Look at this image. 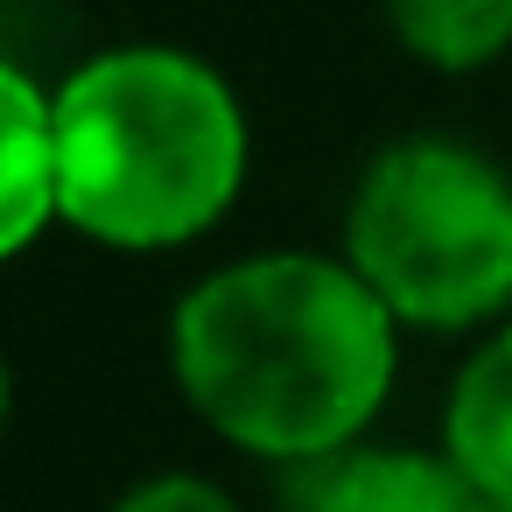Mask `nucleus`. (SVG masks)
<instances>
[{"instance_id": "2", "label": "nucleus", "mask_w": 512, "mask_h": 512, "mask_svg": "<svg viewBox=\"0 0 512 512\" xmlns=\"http://www.w3.org/2000/svg\"><path fill=\"white\" fill-rule=\"evenodd\" d=\"M64 232L127 260L204 246L246 197L239 85L183 43H106L57 78Z\"/></svg>"}, {"instance_id": "1", "label": "nucleus", "mask_w": 512, "mask_h": 512, "mask_svg": "<svg viewBox=\"0 0 512 512\" xmlns=\"http://www.w3.org/2000/svg\"><path fill=\"white\" fill-rule=\"evenodd\" d=\"M400 323L344 253L260 246L204 267L162 323L183 407L225 449L302 470L379 435L400 386Z\"/></svg>"}, {"instance_id": "5", "label": "nucleus", "mask_w": 512, "mask_h": 512, "mask_svg": "<svg viewBox=\"0 0 512 512\" xmlns=\"http://www.w3.org/2000/svg\"><path fill=\"white\" fill-rule=\"evenodd\" d=\"M64 232V148H57V85L29 64L0 71V253L22 260Z\"/></svg>"}, {"instance_id": "7", "label": "nucleus", "mask_w": 512, "mask_h": 512, "mask_svg": "<svg viewBox=\"0 0 512 512\" xmlns=\"http://www.w3.org/2000/svg\"><path fill=\"white\" fill-rule=\"evenodd\" d=\"M379 15L435 78H477L512 57V0H379Z\"/></svg>"}, {"instance_id": "8", "label": "nucleus", "mask_w": 512, "mask_h": 512, "mask_svg": "<svg viewBox=\"0 0 512 512\" xmlns=\"http://www.w3.org/2000/svg\"><path fill=\"white\" fill-rule=\"evenodd\" d=\"M106 512H246V505L204 470H148L127 491H113Z\"/></svg>"}, {"instance_id": "6", "label": "nucleus", "mask_w": 512, "mask_h": 512, "mask_svg": "<svg viewBox=\"0 0 512 512\" xmlns=\"http://www.w3.org/2000/svg\"><path fill=\"white\" fill-rule=\"evenodd\" d=\"M435 442L498 512H512V316L470 337V351L456 358V379L435 414Z\"/></svg>"}, {"instance_id": "3", "label": "nucleus", "mask_w": 512, "mask_h": 512, "mask_svg": "<svg viewBox=\"0 0 512 512\" xmlns=\"http://www.w3.org/2000/svg\"><path fill=\"white\" fill-rule=\"evenodd\" d=\"M337 253L414 337H484L512 316V176L456 134H400L365 155Z\"/></svg>"}, {"instance_id": "4", "label": "nucleus", "mask_w": 512, "mask_h": 512, "mask_svg": "<svg viewBox=\"0 0 512 512\" xmlns=\"http://www.w3.org/2000/svg\"><path fill=\"white\" fill-rule=\"evenodd\" d=\"M281 512H498L442 442L365 435L337 456L281 470Z\"/></svg>"}]
</instances>
